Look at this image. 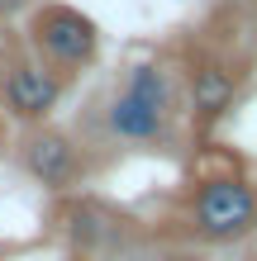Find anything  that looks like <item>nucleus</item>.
<instances>
[{"label":"nucleus","instance_id":"obj_1","mask_svg":"<svg viewBox=\"0 0 257 261\" xmlns=\"http://www.w3.org/2000/svg\"><path fill=\"white\" fill-rule=\"evenodd\" d=\"M181 105H186V90H181L176 71L143 57V62L124 67L110 95L90 105V124L110 147L172 152L181 138Z\"/></svg>","mask_w":257,"mask_h":261},{"label":"nucleus","instance_id":"obj_2","mask_svg":"<svg viewBox=\"0 0 257 261\" xmlns=\"http://www.w3.org/2000/svg\"><path fill=\"white\" fill-rule=\"evenodd\" d=\"M186 233L205 247H233L257 233V186L243 171H209L186 195Z\"/></svg>","mask_w":257,"mask_h":261},{"label":"nucleus","instance_id":"obj_3","mask_svg":"<svg viewBox=\"0 0 257 261\" xmlns=\"http://www.w3.org/2000/svg\"><path fill=\"white\" fill-rule=\"evenodd\" d=\"M24 48L72 86L81 71L96 67V57H100V29L77 5L38 0V5L29 10V24H24Z\"/></svg>","mask_w":257,"mask_h":261},{"label":"nucleus","instance_id":"obj_4","mask_svg":"<svg viewBox=\"0 0 257 261\" xmlns=\"http://www.w3.org/2000/svg\"><path fill=\"white\" fill-rule=\"evenodd\" d=\"M14 162L19 171L43 186L48 195H77L90 176V152L72 128H57L53 119L48 124H29L14 138Z\"/></svg>","mask_w":257,"mask_h":261},{"label":"nucleus","instance_id":"obj_5","mask_svg":"<svg viewBox=\"0 0 257 261\" xmlns=\"http://www.w3.org/2000/svg\"><path fill=\"white\" fill-rule=\"evenodd\" d=\"M67 81L53 67H43L29 48H5L0 53V114H10L19 128L29 124H48L57 114V105L67 95Z\"/></svg>","mask_w":257,"mask_h":261},{"label":"nucleus","instance_id":"obj_6","mask_svg":"<svg viewBox=\"0 0 257 261\" xmlns=\"http://www.w3.org/2000/svg\"><path fill=\"white\" fill-rule=\"evenodd\" d=\"M238 71L229 62H219V57H195L191 71H186V114L191 124L209 133L215 124L229 119V110L238 105Z\"/></svg>","mask_w":257,"mask_h":261},{"label":"nucleus","instance_id":"obj_7","mask_svg":"<svg viewBox=\"0 0 257 261\" xmlns=\"http://www.w3.org/2000/svg\"><path fill=\"white\" fill-rule=\"evenodd\" d=\"M133 233L124 214L105 209V204H72L67 209V238L77 252H90V256H110L119 242Z\"/></svg>","mask_w":257,"mask_h":261},{"label":"nucleus","instance_id":"obj_8","mask_svg":"<svg viewBox=\"0 0 257 261\" xmlns=\"http://www.w3.org/2000/svg\"><path fill=\"white\" fill-rule=\"evenodd\" d=\"M34 5V0H0V24H10V19H19V14Z\"/></svg>","mask_w":257,"mask_h":261},{"label":"nucleus","instance_id":"obj_9","mask_svg":"<svg viewBox=\"0 0 257 261\" xmlns=\"http://www.w3.org/2000/svg\"><path fill=\"white\" fill-rule=\"evenodd\" d=\"M0 261H5V242H0Z\"/></svg>","mask_w":257,"mask_h":261},{"label":"nucleus","instance_id":"obj_10","mask_svg":"<svg viewBox=\"0 0 257 261\" xmlns=\"http://www.w3.org/2000/svg\"><path fill=\"white\" fill-rule=\"evenodd\" d=\"M0 138H5V119H0Z\"/></svg>","mask_w":257,"mask_h":261},{"label":"nucleus","instance_id":"obj_11","mask_svg":"<svg viewBox=\"0 0 257 261\" xmlns=\"http://www.w3.org/2000/svg\"><path fill=\"white\" fill-rule=\"evenodd\" d=\"M252 5H257V0H252Z\"/></svg>","mask_w":257,"mask_h":261}]
</instances>
